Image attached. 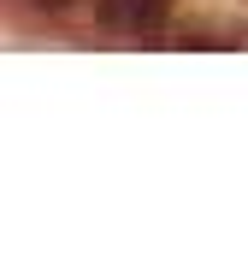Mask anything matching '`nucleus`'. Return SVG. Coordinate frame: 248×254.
I'll return each instance as SVG.
<instances>
[{"label":"nucleus","mask_w":248,"mask_h":254,"mask_svg":"<svg viewBox=\"0 0 248 254\" xmlns=\"http://www.w3.org/2000/svg\"><path fill=\"white\" fill-rule=\"evenodd\" d=\"M178 0H95V18L119 36H154L166 18H172Z\"/></svg>","instance_id":"nucleus-1"},{"label":"nucleus","mask_w":248,"mask_h":254,"mask_svg":"<svg viewBox=\"0 0 248 254\" xmlns=\"http://www.w3.org/2000/svg\"><path fill=\"white\" fill-rule=\"evenodd\" d=\"M36 6H71V0H36Z\"/></svg>","instance_id":"nucleus-2"}]
</instances>
